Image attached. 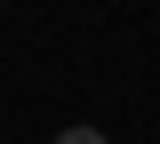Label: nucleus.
<instances>
[{"instance_id":"obj_1","label":"nucleus","mask_w":160,"mask_h":144,"mask_svg":"<svg viewBox=\"0 0 160 144\" xmlns=\"http://www.w3.org/2000/svg\"><path fill=\"white\" fill-rule=\"evenodd\" d=\"M56 144H112V136H104V128H64Z\"/></svg>"}]
</instances>
